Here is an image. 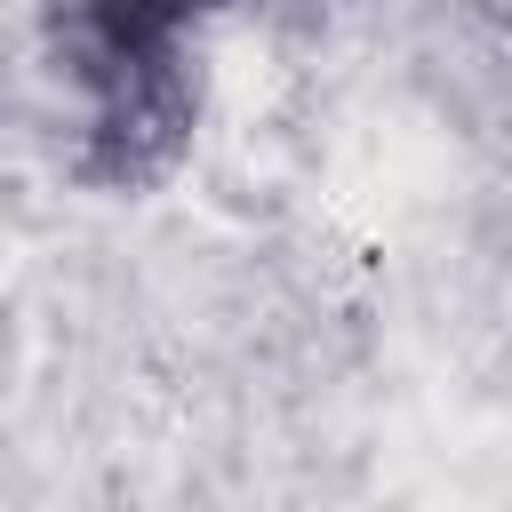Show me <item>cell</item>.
<instances>
[{
	"instance_id": "obj_1",
	"label": "cell",
	"mask_w": 512,
	"mask_h": 512,
	"mask_svg": "<svg viewBox=\"0 0 512 512\" xmlns=\"http://www.w3.org/2000/svg\"><path fill=\"white\" fill-rule=\"evenodd\" d=\"M224 0H48V64L72 104L80 176L160 184L200 120V32Z\"/></svg>"
}]
</instances>
